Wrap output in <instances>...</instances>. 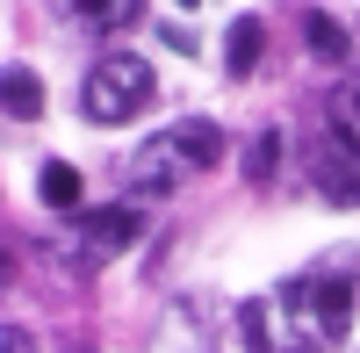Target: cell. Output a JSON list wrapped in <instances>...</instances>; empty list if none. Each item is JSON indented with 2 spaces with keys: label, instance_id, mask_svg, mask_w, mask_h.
<instances>
[{
  "label": "cell",
  "instance_id": "7",
  "mask_svg": "<svg viewBox=\"0 0 360 353\" xmlns=\"http://www.w3.org/2000/svg\"><path fill=\"white\" fill-rule=\"evenodd\" d=\"M37 188H44V202H51V210H79V173H72L65 159H51Z\"/></svg>",
  "mask_w": 360,
  "mask_h": 353
},
{
  "label": "cell",
  "instance_id": "10",
  "mask_svg": "<svg viewBox=\"0 0 360 353\" xmlns=\"http://www.w3.org/2000/svg\"><path fill=\"white\" fill-rule=\"evenodd\" d=\"M274 159H281V137L266 130V137H252V152H245V173H252V181H266V173H274Z\"/></svg>",
  "mask_w": 360,
  "mask_h": 353
},
{
  "label": "cell",
  "instance_id": "8",
  "mask_svg": "<svg viewBox=\"0 0 360 353\" xmlns=\"http://www.w3.org/2000/svg\"><path fill=\"white\" fill-rule=\"evenodd\" d=\"M259 44H266V37H259V22H231V51H224V58H231V72H252V65H259Z\"/></svg>",
  "mask_w": 360,
  "mask_h": 353
},
{
  "label": "cell",
  "instance_id": "9",
  "mask_svg": "<svg viewBox=\"0 0 360 353\" xmlns=\"http://www.w3.org/2000/svg\"><path fill=\"white\" fill-rule=\"evenodd\" d=\"M37 108H44V86L29 79V72H8V115L22 123V115H37Z\"/></svg>",
  "mask_w": 360,
  "mask_h": 353
},
{
  "label": "cell",
  "instance_id": "6",
  "mask_svg": "<svg viewBox=\"0 0 360 353\" xmlns=\"http://www.w3.org/2000/svg\"><path fill=\"white\" fill-rule=\"evenodd\" d=\"M303 44H310V58H324V65H346V51H353V37H346L332 15H310L303 22Z\"/></svg>",
  "mask_w": 360,
  "mask_h": 353
},
{
  "label": "cell",
  "instance_id": "11",
  "mask_svg": "<svg viewBox=\"0 0 360 353\" xmlns=\"http://www.w3.org/2000/svg\"><path fill=\"white\" fill-rule=\"evenodd\" d=\"M8 353H37V339H29V332L15 325V332H8Z\"/></svg>",
  "mask_w": 360,
  "mask_h": 353
},
{
  "label": "cell",
  "instance_id": "12",
  "mask_svg": "<svg viewBox=\"0 0 360 353\" xmlns=\"http://www.w3.org/2000/svg\"><path fill=\"white\" fill-rule=\"evenodd\" d=\"M173 8H209V0H173Z\"/></svg>",
  "mask_w": 360,
  "mask_h": 353
},
{
  "label": "cell",
  "instance_id": "5",
  "mask_svg": "<svg viewBox=\"0 0 360 353\" xmlns=\"http://www.w3.org/2000/svg\"><path fill=\"white\" fill-rule=\"evenodd\" d=\"M58 8H65L79 29H123V22L144 8V0H58Z\"/></svg>",
  "mask_w": 360,
  "mask_h": 353
},
{
  "label": "cell",
  "instance_id": "4",
  "mask_svg": "<svg viewBox=\"0 0 360 353\" xmlns=\"http://www.w3.org/2000/svg\"><path fill=\"white\" fill-rule=\"evenodd\" d=\"M137 231H144L137 210H94V217H79V238L72 245H79V259H115Z\"/></svg>",
  "mask_w": 360,
  "mask_h": 353
},
{
  "label": "cell",
  "instance_id": "2",
  "mask_svg": "<svg viewBox=\"0 0 360 353\" xmlns=\"http://www.w3.org/2000/svg\"><path fill=\"white\" fill-rule=\"evenodd\" d=\"M310 181H317L324 202H360V72L332 79V94L317 108Z\"/></svg>",
  "mask_w": 360,
  "mask_h": 353
},
{
  "label": "cell",
  "instance_id": "3",
  "mask_svg": "<svg viewBox=\"0 0 360 353\" xmlns=\"http://www.w3.org/2000/svg\"><path fill=\"white\" fill-rule=\"evenodd\" d=\"M79 108H86V123H130V115L152 108V65L130 51H108L94 72H86L79 86Z\"/></svg>",
  "mask_w": 360,
  "mask_h": 353
},
{
  "label": "cell",
  "instance_id": "1",
  "mask_svg": "<svg viewBox=\"0 0 360 353\" xmlns=\"http://www.w3.org/2000/svg\"><path fill=\"white\" fill-rule=\"evenodd\" d=\"M353 288H360V252H332L317 267L288 274L274 296L245 310L259 353H332L353 325Z\"/></svg>",
  "mask_w": 360,
  "mask_h": 353
}]
</instances>
